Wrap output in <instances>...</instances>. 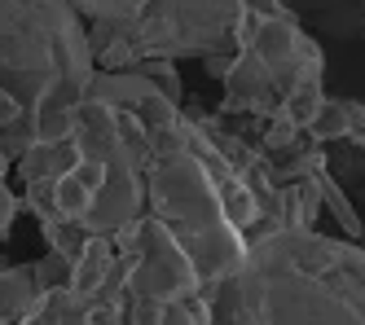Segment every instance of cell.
Segmentation results:
<instances>
[{
    "label": "cell",
    "mask_w": 365,
    "mask_h": 325,
    "mask_svg": "<svg viewBox=\"0 0 365 325\" xmlns=\"http://www.w3.org/2000/svg\"><path fill=\"white\" fill-rule=\"evenodd\" d=\"M304 137L312 145H330V141H348V101H334L326 97L322 110L312 115V123L304 128Z\"/></svg>",
    "instance_id": "obj_16"
},
{
    "label": "cell",
    "mask_w": 365,
    "mask_h": 325,
    "mask_svg": "<svg viewBox=\"0 0 365 325\" xmlns=\"http://www.w3.org/2000/svg\"><path fill=\"white\" fill-rule=\"evenodd\" d=\"M22 115H31V110H22V105L5 93V88H0V128H9L14 119H22Z\"/></svg>",
    "instance_id": "obj_23"
},
{
    "label": "cell",
    "mask_w": 365,
    "mask_h": 325,
    "mask_svg": "<svg viewBox=\"0 0 365 325\" xmlns=\"http://www.w3.org/2000/svg\"><path fill=\"white\" fill-rule=\"evenodd\" d=\"M75 162H80V150L75 141H36L27 154H22L14 167L22 185H36V180H62Z\"/></svg>",
    "instance_id": "obj_10"
},
{
    "label": "cell",
    "mask_w": 365,
    "mask_h": 325,
    "mask_svg": "<svg viewBox=\"0 0 365 325\" xmlns=\"http://www.w3.org/2000/svg\"><path fill=\"white\" fill-rule=\"evenodd\" d=\"M322 71H326L322 48L295 22V14L264 18V26L255 31V40L247 48H238V58H233V66L225 75L220 115L269 119L299 79L322 75Z\"/></svg>",
    "instance_id": "obj_5"
},
{
    "label": "cell",
    "mask_w": 365,
    "mask_h": 325,
    "mask_svg": "<svg viewBox=\"0 0 365 325\" xmlns=\"http://www.w3.org/2000/svg\"><path fill=\"white\" fill-rule=\"evenodd\" d=\"M80 18H93V22H123V18H137L150 0H71Z\"/></svg>",
    "instance_id": "obj_18"
},
{
    "label": "cell",
    "mask_w": 365,
    "mask_h": 325,
    "mask_svg": "<svg viewBox=\"0 0 365 325\" xmlns=\"http://www.w3.org/2000/svg\"><path fill=\"white\" fill-rule=\"evenodd\" d=\"M14 325H88V299H80L71 286L44 290L36 299V308Z\"/></svg>",
    "instance_id": "obj_12"
},
{
    "label": "cell",
    "mask_w": 365,
    "mask_h": 325,
    "mask_svg": "<svg viewBox=\"0 0 365 325\" xmlns=\"http://www.w3.org/2000/svg\"><path fill=\"white\" fill-rule=\"evenodd\" d=\"M233 58H238V53H233ZM233 58H207V71H212L220 84H225V75H229V66H233Z\"/></svg>",
    "instance_id": "obj_25"
},
{
    "label": "cell",
    "mask_w": 365,
    "mask_h": 325,
    "mask_svg": "<svg viewBox=\"0 0 365 325\" xmlns=\"http://www.w3.org/2000/svg\"><path fill=\"white\" fill-rule=\"evenodd\" d=\"M242 0H150L137 18L93 22L88 44L97 71H133L145 58H233Z\"/></svg>",
    "instance_id": "obj_3"
},
{
    "label": "cell",
    "mask_w": 365,
    "mask_h": 325,
    "mask_svg": "<svg viewBox=\"0 0 365 325\" xmlns=\"http://www.w3.org/2000/svg\"><path fill=\"white\" fill-rule=\"evenodd\" d=\"M9 167H14V158H9V154H0V242L14 233V220H18V211H22V198L5 185Z\"/></svg>",
    "instance_id": "obj_20"
},
{
    "label": "cell",
    "mask_w": 365,
    "mask_h": 325,
    "mask_svg": "<svg viewBox=\"0 0 365 325\" xmlns=\"http://www.w3.org/2000/svg\"><path fill=\"white\" fill-rule=\"evenodd\" d=\"M97 62L71 0H0V88L22 110L62 84L88 88Z\"/></svg>",
    "instance_id": "obj_2"
},
{
    "label": "cell",
    "mask_w": 365,
    "mask_h": 325,
    "mask_svg": "<svg viewBox=\"0 0 365 325\" xmlns=\"http://www.w3.org/2000/svg\"><path fill=\"white\" fill-rule=\"evenodd\" d=\"M242 5H247V9H255L259 18H286V14H291V9L282 5V0H242Z\"/></svg>",
    "instance_id": "obj_24"
},
{
    "label": "cell",
    "mask_w": 365,
    "mask_h": 325,
    "mask_svg": "<svg viewBox=\"0 0 365 325\" xmlns=\"http://www.w3.org/2000/svg\"><path fill=\"white\" fill-rule=\"evenodd\" d=\"M133 71H141L145 79H154L176 105H180V71H176V62H168V58H145L141 66H133Z\"/></svg>",
    "instance_id": "obj_21"
},
{
    "label": "cell",
    "mask_w": 365,
    "mask_h": 325,
    "mask_svg": "<svg viewBox=\"0 0 365 325\" xmlns=\"http://www.w3.org/2000/svg\"><path fill=\"white\" fill-rule=\"evenodd\" d=\"M101 180H106V167H101V162H93V158H80V162H75V167L53 185V202H58V215H62V220H75V225L84 220V211L93 207Z\"/></svg>",
    "instance_id": "obj_9"
},
{
    "label": "cell",
    "mask_w": 365,
    "mask_h": 325,
    "mask_svg": "<svg viewBox=\"0 0 365 325\" xmlns=\"http://www.w3.org/2000/svg\"><path fill=\"white\" fill-rule=\"evenodd\" d=\"M40 233H44V242H48V251L53 255H62L66 264H75L80 259V251H84V242H88V233L75 225V220H40Z\"/></svg>",
    "instance_id": "obj_17"
},
{
    "label": "cell",
    "mask_w": 365,
    "mask_h": 325,
    "mask_svg": "<svg viewBox=\"0 0 365 325\" xmlns=\"http://www.w3.org/2000/svg\"><path fill=\"white\" fill-rule=\"evenodd\" d=\"M0 268H5V264H0Z\"/></svg>",
    "instance_id": "obj_27"
},
{
    "label": "cell",
    "mask_w": 365,
    "mask_h": 325,
    "mask_svg": "<svg viewBox=\"0 0 365 325\" xmlns=\"http://www.w3.org/2000/svg\"><path fill=\"white\" fill-rule=\"evenodd\" d=\"M322 215V189H317V172L304 176V180H291L282 185V229H295V233H308Z\"/></svg>",
    "instance_id": "obj_13"
},
{
    "label": "cell",
    "mask_w": 365,
    "mask_h": 325,
    "mask_svg": "<svg viewBox=\"0 0 365 325\" xmlns=\"http://www.w3.org/2000/svg\"><path fill=\"white\" fill-rule=\"evenodd\" d=\"M145 215V172L137 162H106V180H101L93 207L84 211L80 229L88 237H115L123 225H133Z\"/></svg>",
    "instance_id": "obj_7"
},
{
    "label": "cell",
    "mask_w": 365,
    "mask_h": 325,
    "mask_svg": "<svg viewBox=\"0 0 365 325\" xmlns=\"http://www.w3.org/2000/svg\"><path fill=\"white\" fill-rule=\"evenodd\" d=\"M40 299L36 277H31V264H5L0 268V325H14L22 321Z\"/></svg>",
    "instance_id": "obj_11"
},
{
    "label": "cell",
    "mask_w": 365,
    "mask_h": 325,
    "mask_svg": "<svg viewBox=\"0 0 365 325\" xmlns=\"http://www.w3.org/2000/svg\"><path fill=\"white\" fill-rule=\"evenodd\" d=\"M145 211L185 247L202 286H220L247 259V233L225 215V202L185 150H159L145 167Z\"/></svg>",
    "instance_id": "obj_4"
},
{
    "label": "cell",
    "mask_w": 365,
    "mask_h": 325,
    "mask_svg": "<svg viewBox=\"0 0 365 325\" xmlns=\"http://www.w3.org/2000/svg\"><path fill=\"white\" fill-rule=\"evenodd\" d=\"M119 277V251L110 237H88L80 259L71 264V290L80 294V299H93V294H101L110 282Z\"/></svg>",
    "instance_id": "obj_8"
},
{
    "label": "cell",
    "mask_w": 365,
    "mask_h": 325,
    "mask_svg": "<svg viewBox=\"0 0 365 325\" xmlns=\"http://www.w3.org/2000/svg\"><path fill=\"white\" fill-rule=\"evenodd\" d=\"M317 189H322V211H330V215H334L339 229L348 233V242H361L365 225H361V215H356L352 198L344 194V185H339V180L330 176V167H322V172H317Z\"/></svg>",
    "instance_id": "obj_14"
},
{
    "label": "cell",
    "mask_w": 365,
    "mask_h": 325,
    "mask_svg": "<svg viewBox=\"0 0 365 325\" xmlns=\"http://www.w3.org/2000/svg\"><path fill=\"white\" fill-rule=\"evenodd\" d=\"M348 141L365 145V105L361 101H348Z\"/></svg>",
    "instance_id": "obj_22"
},
{
    "label": "cell",
    "mask_w": 365,
    "mask_h": 325,
    "mask_svg": "<svg viewBox=\"0 0 365 325\" xmlns=\"http://www.w3.org/2000/svg\"><path fill=\"white\" fill-rule=\"evenodd\" d=\"M202 294L220 325H365V247L317 229L251 233L242 268Z\"/></svg>",
    "instance_id": "obj_1"
},
{
    "label": "cell",
    "mask_w": 365,
    "mask_h": 325,
    "mask_svg": "<svg viewBox=\"0 0 365 325\" xmlns=\"http://www.w3.org/2000/svg\"><path fill=\"white\" fill-rule=\"evenodd\" d=\"M119 251V277L128 299H154V304H185L202 290L198 268L190 264L185 247L163 229V220H154L145 211L141 220L123 225L115 237Z\"/></svg>",
    "instance_id": "obj_6"
},
{
    "label": "cell",
    "mask_w": 365,
    "mask_h": 325,
    "mask_svg": "<svg viewBox=\"0 0 365 325\" xmlns=\"http://www.w3.org/2000/svg\"><path fill=\"white\" fill-rule=\"evenodd\" d=\"M322 101H326V93H322V75H308V79H299V84L286 93V101L277 105V110L304 132V128L312 123V115L322 110Z\"/></svg>",
    "instance_id": "obj_15"
},
{
    "label": "cell",
    "mask_w": 365,
    "mask_h": 325,
    "mask_svg": "<svg viewBox=\"0 0 365 325\" xmlns=\"http://www.w3.org/2000/svg\"><path fill=\"white\" fill-rule=\"evenodd\" d=\"M31 277H36V290H40V294H44V290H62V286H71V264H66L62 255L48 251L40 264H31Z\"/></svg>",
    "instance_id": "obj_19"
},
{
    "label": "cell",
    "mask_w": 365,
    "mask_h": 325,
    "mask_svg": "<svg viewBox=\"0 0 365 325\" xmlns=\"http://www.w3.org/2000/svg\"><path fill=\"white\" fill-rule=\"evenodd\" d=\"M207 325H220V321H207Z\"/></svg>",
    "instance_id": "obj_26"
}]
</instances>
